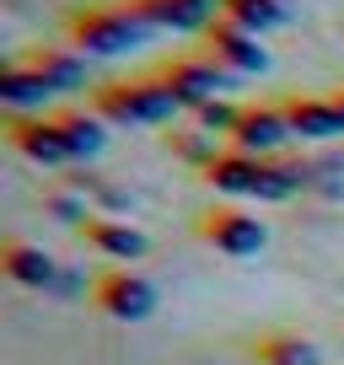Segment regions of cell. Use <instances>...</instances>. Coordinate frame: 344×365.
<instances>
[{
    "label": "cell",
    "mask_w": 344,
    "mask_h": 365,
    "mask_svg": "<svg viewBox=\"0 0 344 365\" xmlns=\"http://www.w3.org/2000/svg\"><path fill=\"white\" fill-rule=\"evenodd\" d=\"M92 113L108 118V124L151 129V124H172V118L183 113V103H178V91L161 81V70H151V76H129V81H108V86H97Z\"/></svg>",
    "instance_id": "obj_1"
},
{
    "label": "cell",
    "mask_w": 344,
    "mask_h": 365,
    "mask_svg": "<svg viewBox=\"0 0 344 365\" xmlns=\"http://www.w3.org/2000/svg\"><path fill=\"white\" fill-rule=\"evenodd\" d=\"M70 33V48H81L86 59H113V54H129L151 38V27L140 22L135 6H92V11H76L65 22Z\"/></svg>",
    "instance_id": "obj_2"
},
{
    "label": "cell",
    "mask_w": 344,
    "mask_h": 365,
    "mask_svg": "<svg viewBox=\"0 0 344 365\" xmlns=\"http://www.w3.org/2000/svg\"><path fill=\"white\" fill-rule=\"evenodd\" d=\"M156 285H151L146 274H135V269H108V274H97L92 279V307L103 312V317H113V322H146V317H156Z\"/></svg>",
    "instance_id": "obj_3"
},
{
    "label": "cell",
    "mask_w": 344,
    "mask_h": 365,
    "mask_svg": "<svg viewBox=\"0 0 344 365\" xmlns=\"http://www.w3.org/2000/svg\"><path fill=\"white\" fill-rule=\"evenodd\" d=\"M199 237L221 252V258H258L269 242V226L248 210H231V205H210L199 215Z\"/></svg>",
    "instance_id": "obj_4"
},
{
    "label": "cell",
    "mask_w": 344,
    "mask_h": 365,
    "mask_svg": "<svg viewBox=\"0 0 344 365\" xmlns=\"http://www.w3.org/2000/svg\"><path fill=\"white\" fill-rule=\"evenodd\" d=\"M161 81L178 91L183 113H199V108L216 103V97H221L237 76H231V70H221L210 54H178V59H167V65H161Z\"/></svg>",
    "instance_id": "obj_5"
},
{
    "label": "cell",
    "mask_w": 344,
    "mask_h": 365,
    "mask_svg": "<svg viewBox=\"0 0 344 365\" xmlns=\"http://www.w3.org/2000/svg\"><path fill=\"white\" fill-rule=\"evenodd\" d=\"M290 124H285V108L280 103H248L237 118V129H231V150H242V156H258V161H275L280 150H285Z\"/></svg>",
    "instance_id": "obj_6"
},
{
    "label": "cell",
    "mask_w": 344,
    "mask_h": 365,
    "mask_svg": "<svg viewBox=\"0 0 344 365\" xmlns=\"http://www.w3.org/2000/svg\"><path fill=\"white\" fill-rule=\"evenodd\" d=\"M205 54L216 59L221 70H231V76H264L269 70V48L253 33H242L237 22H226V16L205 33Z\"/></svg>",
    "instance_id": "obj_7"
},
{
    "label": "cell",
    "mask_w": 344,
    "mask_h": 365,
    "mask_svg": "<svg viewBox=\"0 0 344 365\" xmlns=\"http://www.w3.org/2000/svg\"><path fill=\"white\" fill-rule=\"evenodd\" d=\"M151 33H210L221 22L216 0H129Z\"/></svg>",
    "instance_id": "obj_8"
},
{
    "label": "cell",
    "mask_w": 344,
    "mask_h": 365,
    "mask_svg": "<svg viewBox=\"0 0 344 365\" xmlns=\"http://www.w3.org/2000/svg\"><path fill=\"white\" fill-rule=\"evenodd\" d=\"M0 274L22 290H59V263L38 242H22V237L0 242Z\"/></svg>",
    "instance_id": "obj_9"
},
{
    "label": "cell",
    "mask_w": 344,
    "mask_h": 365,
    "mask_svg": "<svg viewBox=\"0 0 344 365\" xmlns=\"http://www.w3.org/2000/svg\"><path fill=\"white\" fill-rule=\"evenodd\" d=\"M6 145L16 156H27L33 167H65L70 161V145H65L54 118H11L6 124Z\"/></svg>",
    "instance_id": "obj_10"
},
{
    "label": "cell",
    "mask_w": 344,
    "mask_h": 365,
    "mask_svg": "<svg viewBox=\"0 0 344 365\" xmlns=\"http://www.w3.org/2000/svg\"><path fill=\"white\" fill-rule=\"evenodd\" d=\"M76 237L86 247H97L103 258H146L151 252L146 231H135L129 220H113V215H92L86 226H76Z\"/></svg>",
    "instance_id": "obj_11"
},
{
    "label": "cell",
    "mask_w": 344,
    "mask_h": 365,
    "mask_svg": "<svg viewBox=\"0 0 344 365\" xmlns=\"http://www.w3.org/2000/svg\"><path fill=\"white\" fill-rule=\"evenodd\" d=\"M285 124L296 140H344V124H339V108L328 97H285Z\"/></svg>",
    "instance_id": "obj_12"
},
{
    "label": "cell",
    "mask_w": 344,
    "mask_h": 365,
    "mask_svg": "<svg viewBox=\"0 0 344 365\" xmlns=\"http://www.w3.org/2000/svg\"><path fill=\"white\" fill-rule=\"evenodd\" d=\"M22 65H33V70H38V76H44L54 91H76V86H86V54H81V48L44 43V48H33Z\"/></svg>",
    "instance_id": "obj_13"
},
{
    "label": "cell",
    "mask_w": 344,
    "mask_h": 365,
    "mask_svg": "<svg viewBox=\"0 0 344 365\" xmlns=\"http://www.w3.org/2000/svg\"><path fill=\"white\" fill-rule=\"evenodd\" d=\"M258 172H264V161H258V156H242V150H221V161H216L210 172H199V178H205L216 194H226V199H242V194L253 199V188H258Z\"/></svg>",
    "instance_id": "obj_14"
},
{
    "label": "cell",
    "mask_w": 344,
    "mask_h": 365,
    "mask_svg": "<svg viewBox=\"0 0 344 365\" xmlns=\"http://www.w3.org/2000/svg\"><path fill=\"white\" fill-rule=\"evenodd\" d=\"M54 124H59V135H65V145H70V161H92V156H103L108 129H103V118H97V113L65 108V113H54Z\"/></svg>",
    "instance_id": "obj_15"
},
{
    "label": "cell",
    "mask_w": 344,
    "mask_h": 365,
    "mask_svg": "<svg viewBox=\"0 0 344 365\" xmlns=\"http://www.w3.org/2000/svg\"><path fill=\"white\" fill-rule=\"evenodd\" d=\"M216 6H221L226 22H237L242 33H253V38H264V33H275V27L290 22L285 0H216Z\"/></svg>",
    "instance_id": "obj_16"
},
{
    "label": "cell",
    "mask_w": 344,
    "mask_h": 365,
    "mask_svg": "<svg viewBox=\"0 0 344 365\" xmlns=\"http://www.w3.org/2000/svg\"><path fill=\"white\" fill-rule=\"evenodd\" d=\"M253 360L258 365H323V354L307 333H264V339H253Z\"/></svg>",
    "instance_id": "obj_17"
},
{
    "label": "cell",
    "mask_w": 344,
    "mask_h": 365,
    "mask_svg": "<svg viewBox=\"0 0 344 365\" xmlns=\"http://www.w3.org/2000/svg\"><path fill=\"white\" fill-rule=\"evenodd\" d=\"M44 97H54V86H49L33 65H6L0 70V103L6 108H44Z\"/></svg>",
    "instance_id": "obj_18"
},
{
    "label": "cell",
    "mask_w": 344,
    "mask_h": 365,
    "mask_svg": "<svg viewBox=\"0 0 344 365\" xmlns=\"http://www.w3.org/2000/svg\"><path fill=\"white\" fill-rule=\"evenodd\" d=\"M167 150L178 161H188L194 172H210L221 161V150H216V135H205V129H167Z\"/></svg>",
    "instance_id": "obj_19"
},
{
    "label": "cell",
    "mask_w": 344,
    "mask_h": 365,
    "mask_svg": "<svg viewBox=\"0 0 344 365\" xmlns=\"http://www.w3.org/2000/svg\"><path fill=\"white\" fill-rule=\"evenodd\" d=\"M38 210H44V215H54V220H65V226H86V220L97 215V210L86 205L81 194H70V188H44Z\"/></svg>",
    "instance_id": "obj_20"
},
{
    "label": "cell",
    "mask_w": 344,
    "mask_h": 365,
    "mask_svg": "<svg viewBox=\"0 0 344 365\" xmlns=\"http://www.w3.org/2000/svg\"><path fill=\"white\" fill-rule=\"evenodd\" d=\"M237 118H242V108L226 103V97H216V103H205V108L194 113V129H205V135H226V140H231Z\"/></svg>",
    "instance_id": "obj_21"
},
{
    "label": "cell",
    "mask_w": 344,
    "mask_h": 365,
    "mask_svg": "<svg viewBox=\"0 0 344 365\" xmlns=\"http://www.w3.org/2000/svg\"><path fill=\"white\" fill-rule=\"evenodd\" d=\"M97 205H103L108 215H118V210H129L135 199H129V188H118V182H103V194H97Z\"/></svg>",
    "instance_id": "obj_22"
},
{
    "label": "cell",
    "mask_w": 344,
    "mask_h": 365,
    "mask_svg": "<svg viewBox=\"0 0 344 365\" xmlns=\"http://www.w3.org/2000/svg\"><path fill=\"white\" fill-rule=\"evenodd\" d=\"M81 290V274H59V296H76Z\"/></svg>",
    "instance_id": "obj_23"
},
{
    "label": "cell",
    "mask_w": 344,
    "mask_h": 365,
    "mask_svg": "<svg viewBox=\"0 0 344 365\" xmlns=\"http://www.w3.org/2000/svg\"><path fill=\"white\" fill-rule=\"evenodd\" d=\"M328 103H333V108H339V124H344V86H339V91H333Z\"/></svg>",
    "instance_id": "obj_24"
},
{
    "label": "cell",
    "mask_w": 344,
    "mask_h": 365,
    "mask_svg": "<svg viewBox=\"0 0 344 365\" xmlns=\"http://www.w3.org/2000/svg\"><path fill=\"white\" fill-rule=\"evenodd\" d=\"M124 6H129V0H124Z\"/></svg>",
    "instance_id": "obj_25"
}]
</instances>
